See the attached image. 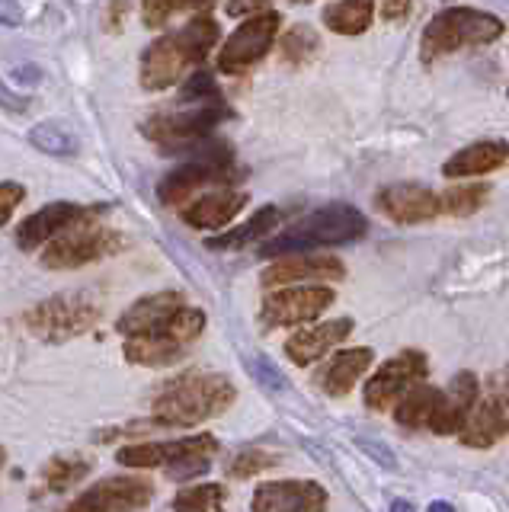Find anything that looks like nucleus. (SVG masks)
<instances>
[{
  "instance_id": "1",
  "label": "nucleus",
  "mask_w": 509,
  "mask_h": 512,
  "mask_svg": "<svg viewBox=\"0 0 509 512\" xmlns=\"http://www.w3.org/2000/svg\"><path fill=\"white\" fill-rule=\"evenodd\" d=\"M218 42V23L212 16H196L183 29L167 32L157 42H151L141 55V71L138 80L145 90H167L180 84L186 71L199 68L209 58V52Z\"/></svg>"
},
{
  "instance_id": "2",
  "label": "nucleus",
  "mask_w": 509,
  "mask_h": 512,
  "mask_svg": "<svg viewBox=\"0 0 509 512\" xmlns=\"http://www.w3.org/2000/svg\"><path fill=\"white\" fill-rule=\"evenodd\" d=\"M234 394V384L225 375H183L157 394L154 420L161 426H196L225 413L234 404Z\"/></svg>"
},
{
  "instance_id": "3",
  "label": "nucleus",
  "mask_w": 509,
  "mask_h": 512,
  "mask_svg": "<svg viewBox=\"0 0 509 512\" xmlns=\"http://www.w3.org/2000/svg\"><path fill=\"white\" fill-rule=\"evenodd\" d=\"M369 228V221L356 212L353 205H327L317 208L308 218L295 221L292 228H285L279 237L266 240L260 247V256H289L301 253L311 247H330V244H349V240H359Z\"/></svg>"
},
{
  "instance_id": "4",
  "label": "nucleus",
  "mask_w": 509,
  "mask_h": 512,
  "mask_svg": "<svg viewBox=\"0 0 509 512\" xmlns=\"http://www.w3.org/2000/svg\"><path fill=\"white\" fill-rule=\"evenodd\" d=\"M503 36V20L493 13L474 10V7H449L436 13L433 20L423 29V42H420V58L426 64H433L461 48H474V45H490Z\"/></svg>"
},
{
  "instance_id": "5",
  "label": "nucleus",
  "mask_w": 509,
  "mask_h": 512,
  "mask_svg": "<svg viewBox=\"0 0 509 512\" xmlns=\"http://www.w3.org/2000/svg\"><path fill=\"white\" fill-rule=\"evenodd\" d=\"M221 119H228V106L218 96H212V100L183 103L180 109L157 112V116L141 125V132L161 144L164 151H183L193 148V141H202Z\"/></svg>"
},
{
  "instance_id": "6",
  "label": "nucleus",
  "mask_w": 509,
  "mask_h": 512,
  "mask_svg": "<svg viewBox=\"0 0 509 512\" xmlns=\"http://www.w3.org/2000/svg\"><path fill=\"white\" fill-rule=\"evenodd\" d=\"M202 330H205V314L196 308H183L173 314L164 327L125 340V359L135 365H148V368L173 365L177 359H183L186 346L193 343Z\"/></svg>"
},
{
  "instance_id": "7",
  "label": "nucleus",
  "mask_w": 509,
  "mask_h": 512,
  "mask_svg": "<svg viewBox=\"0 0 509 512\" xmlns=\"http://www.w3.org/2000/svg\"><path fill=\"white\" fill-rule=\"evenodd\" d=\"M234 176V151L231 144L215 141L199 148L189 160L177 170H170L161 186H157V196H161L164 205H180L183 199L193 196L202 186H218V183H231Z\"/></svg>"
},
{
  "instance_id": "8",
  "label": "nucleus",
  "mask_w": 509,
  "mask_h": 512,
  "mask_svg": "<svg viewBox=\"0 0 509 512\" xmlns=\"http://www.w3.org/2000/svg\"><path fill=\"white\" fill-rule=\"evenodd\" d=\"M100 314H103L100 304L84 292L55 295L49 301L36 304V308L26 314V327L33 330L39 340L65 343V340H71V336L87 333L100 320Z\"/></svg>"
},
{
  "instance_id": "9",
  "label": "nucleus",
  "mask_w": 509,
  "mask_h": 512,
  "mask_svg": "<svg viewBox=\"0 0 509 512\" xmlns=\"http://www.w3.org/2000/svg\"><path fill=\"white\" fill-rule=\"evenodd\" d=\"M282 16L276 10H263L257 16H250L241 26L234 29V36L221 45L218 52V71L221 74H244L247 68H253L269 48H273L276 36H279Z\"/></svg>"
},
{
  "instance_id": "10",
  "label": "nucleus",
  "mask_w": 509,
  "mask_h": 512,
  "mask_svg": "<svg viewBox=\"0 0 509 512\" xmlns=\"http://www.w3.org/2000/svg\"><path fill=\"white\" fill-rule=\"evenodd\" d=\"M122 247V237L109 228H93L90 221H81L77 228L55 237L42 253V266L49 269H77L87 263H97L103 256L116 253Z\"/></svg>"
},
{
  "instance_id": "11",
  "label": "nucleus",
  "mask_w": 509,
  "mask_h": 512,
  "mask_svg": "<svg viewBox=\"0 0 509 512\" xmlns=\"http://www.w3.org/2000/svg\"><path fill=\"white\" fill-rule=\"evenodd\" d=\"M151 496L154 487L148 477H106L61 512H138L151 503Z\"/></svg>"
},
{
  "instance_id": "12",
  "label": "nucleus",
  "mask_w": 509,
  "mask_h": 512,
  "mask_svg": "<svg viewBox=\"0 0 509 512\" xmlns=\"http://www.w3.org/2000/svg\"><path fill=\"white\" fill-rule=\"evenodd\" d=\"M333 304V292L324 285H308V288H276L269 292L260 320L266 327H292V324H308V320L321 317Z\"/></svg>"
},
{
  "instance_id": "13",
  "label": "nucleus",
  "mask_w": 509,
  "mask_h": 512,
  "mask_svg": "<svg viewBox=\"0 0 509 512\" xmlns=\"http://www.w3.org/2000/svg\"><path fill=\"white\" fill-rule=\"evenodd\" d=\"M218 448V439L202 432V436H186L177 442H145V445H125L119 448L116 461L125 468H177L193 458H212Z\"/></svg>"
},
{
  "instance_id": "14",
  "label": "nucleus",
  "mask_w": 509,
  "mask_h": 512,
  "mask_svg": "<svg viewBox=\"0 0 509 512\" xmlns=\"http://www.w3.org/2000/svg\"><path fill=\"white\" fill-rule=\"evenodd\" d=\"M423 375H426V356L417 349H407L404 356L385 362L365 381V404L372 410H388V404L401 400V394L410 391L413 384H420Z\"/></svg>"
},
{
  "instance_id": "15",
  "label": "nucleus",
  "mask_w": 509,
  "mask_h": 512,
  "mask_svg": "<svg viewBox=\"0 0 509 512\" xmlns=\"http://www.w3.org/2000/svg\"><path fill=\"white\" fill-rule=\"evenodd\" d=\"M97 212H100V208H84V205H74V202L42 205L39 212L23 218V224L17 228V244H20V250L45 247V244H52V240L61 237L65 231L77 228L81 221H90Z\"/></svg>"
},
{
  "instance_id": "16",
  "label": "nucleus",
  "mask_w": 509,
  "mask_h": 512,
  "mask_svg": "<svg viewBox=\"0 0 509 512\" xmlns=\"http://www.w3.org/2000/svg\"><path fill=\"white\" fill-rule=\"evenodd\" d=\"M327 490L314 480H269L253 493V512H324Z\"/></svg>"
},
{
  "instance_id": "17",
  "label": "nucleus",
  "mask_w": 509,
  "mask_h": 512,
  "mask_svg": "<svg viewBox=\"0 0 509 512\" xmlns=\"http://www.w3.org/2000/svg\"><path fill=\"white\" fill-rule=\"evenodd\" d=\"M375 208L381 215H388L397 224H420L436 218L442 208H439V196L433 189H426L420 183H394L385 186L375 196Z\"/></svg>"
},
{
  "instance_id": "18",
  "label": "nucleus",
  "mask_w": 509,
  "mask_h": 512,
  "mask_svg": "<svg viewBox=\"0 0 509 512\" xmlns=\"http://www.w3.org/2000/svg\"><path fill=\"white\" fill-rule=\"evenodd\" d=\"M477 404V375L474 372H458L452 378V384L439 394L436 410L429 416V429L436 436H452V432H461L468 413Z\"/></svg>"
},
{
  "instance_id": "19",
  "label": "nucleus",
  "mask_w": 509,
  "mask_h": 512,
  "mask_svg": "<svg viewBox=\"0 0 509 512\" xmlns=\"http://www.w3.org/2000/svg\"><path fill=\"white\" fill-rule=\"evenodd\" d=\"M183 295L180 292H157V295H145L138 298L129 311L119 317V333L125 340H132V336H145L157 327H164L167 320L183 311Z\"/></svg>"
},
{
  "instance_id": "20",
  "label": "nucleus",
  "mask_w": 509,
  "mask_h": 512,
  "mask_svg": "<svg viewBox=\"0 0 509 512\" xmlns=\"http://www.w3.org/2000/svg\"><path fill=\"white\" fill-rule=\"evenodd\" d=\"M343 263L337 256H285L263 272L266 288H289L292 282H311V279H343Z\"/></svg>"
},
{
  "instance_id": "21",
  "label": "nucleus",
  "mask_w": 509,
  "mask_h": 512,
  "mask_svg": "<svg viewBox=\"0 0 509 512\" xmlns=\"http://www.w3.org/2000/svg\"><path fill=\"white\" fill-rule=\"evenodd\" d=\"M244 205H247V192L215 189L199 196L196 202H189L183 208V221L196 231H218V228H225L228 221H234Z\"/></svg>"
},
{
  "instance_id": "22",
  "label": "nucleus",
  "mask_w": 509,
  "mask_h": 512,
  "mask_svg": "<svg viewBox=\"0 0 509 512\" xmlns=\"http://www.w3.org/2000/svg\"><path fill=\"white\" fill-rule=\"evenodd\" d=\"M349 333H353V320H349V317L327 320V324H314V327L298 330L292 340L285 343V352H289V359L295 365H311L337 343H343Z\"/></svg>"
},
{
  "instance_id": "23",
  "label": "nucleus",
  "mask_w": 509,
  "mask_h": 512,
  "mask_svg": "<svg viewBox=\"0 0 509 512\" xmlns=\"http://www.w3.org/2000/svg\"><path fill=\"white\" fill-rule=\"evenodd\" d=\"M509 160V144L506 141H477L465 151H455L442 164V173L449 180H465V176H481L490 170H500Z\"/></svg>"
},
{
  "instance_id": "24",
  "label": "nucleus",
  "mask_w": 509,
  "mask_h": 512,
  "mask_svg": "<svg viewBox=\"0 0 509 512\" xmlns=\"http://www.w3.org/2000/svg\"><path fill=\"white\" fill-rule=\"evenodd\" d=\"M375 359V352L369 346H359V349H343L337 356L330 359V365L321 372V388L330 397H343L353 391V384L369 372V365Z\"/></svg>"
},
{
  "instance_id": "25",
  "label": "nucleus",
  "mask_w": 509,
  "mask_h": 512,
  "mask_svg": "<svg viewBox=\"0 0 509 512\" xmlns=\"http://www.w3.org/2000/svg\"><path fill=\"white\" fill-rule=\"evenodd\" d=\"M506 432H509V423L503 420V413L493 407L487 397H477V404L468 413V420L461 426L458 436L471 448H490V445H497Z\"/></svg>"
},
{
  "instance_id": "26",
  "label": "nucleus",
  "mask_w": 509,
  "mask_h": 512,
  "mask_svg": "<svg viewBox=\"0 0 509 512\" xmlns=\"http://www.w3.org/2000/svg\"><path fill=\"white\" fill-rule=\"evenodd\" d=\"M279 221H282L279 208L276 205H266L250 221H244L241 228L225 231V234H218V237H209V240H205V247H212V250H241L247 244H257V240L273 231Z\"/></svg>"
},
{
  "instance_id": "27",
  "label": "nucleus",
  "mask_w": 509,
  "mask_h": 512,
  "mask_svg": "<svg viewBox=\"0 0 509 512\" xmlns=\"http://www.w3.org/2000/svg\"><path fill=\"white\" fill-rule=\"evenodd\" d=\"M375 20V0H340L324 10V26L340 36H362Z\"/></svg>"
},
{
  "instance_id": "28",
  "label": "nucleus",
  "mask_w": 509,
  "mask_h": 512,
  "mask_svg": "<svg viewBox=\"0 0 509 512\" xmlns=\"http://www.w3.org/2000/svg\"><path fill=\"white\" fill-rule=\"evenodd\" d=\"M436 400H439V391L429 388V384H413L410 391L401 394L394 407V420L407 426V429H417V426H429V416L436 410Z\"/></svg>"
},
{
  "instance_id": "29",
  "label": "nucleus",
  "mask_w": 509,
  "mask_h": 512,
  "mask_svg": "<svg viewBox=\"0 0 509 512\" xmlns=\"http://www.w3.org/2000/svg\"><path fill=\"white\" fill-rule=\"evenodd\" d=\"M90 471V461L81 455H58L49 461V468L42 471V490L39 493H61L74 487L77 480L87 477Z\"/></svg>"
},
{
  "instance_id": "30",
  "label": "nucleus",
  "mask_w": 509,
  "mask_h": 512,
  "mask_svg": "<svg viewBox=\"0 0 509 512\" xmlns=\"http://www.w3.org/2000/svg\"><path fill=\"white\" fill-rule=\"evenodd\" d=\"M26 138L36 151L49 154V157H74L77 154V138L58 122H36L29 128Z\"/></svg>"
},
{
  "instance_id": "31",
  "label": "nucleus",
  "mask_w": 509,
  "mask_h": 512,
  "mask_svg": "<svg viewBox=\"0 0 509 512\" xmlns=\"http://www.w3.org/2000/svg\"><path fill=\"white\" fill-rule=\"evenodd\" d=\"M317 48H321V36H317V29L308 26V23H298L282 36L279 55H282V61H289V64H305V61L314 58Z\"/></svg>"
},
{
  "instance_id": "32",
  "label": "nucleus",
  "mask_w": 509,
  "mask_h": 512,
  "mask_svg": "<svg viewBox=\"0 0 509 512\" xmlns=\"http://www.w3.org/2000/svg\"><path fill=\"white\" fill-rule=\"evenodd\" d=\"M490 199V189L484 183H465V186H452L439 196V208L449 215H474L477 208H484Z\"/></svg>"
},
{
  "instance_id": "33",
  "label": "nucleus",
  "mask_w": 509,
  "mask_h": 512,
  "mask_svg": "<svg viewBox=\"0 0 509 512\" xmlns=\"http://www.w3.org/2000/svg\"><path fill=\"white\" fill-rule=\"evenodd\" d=\"M173 512H225V487L221 484H199L177 493Z\"/></svg>"
},
{
  "instance_id": "34",
  "label": "nucleus",
  "mask_w": 509,
  "mask_h": 512,
  "mask_svg": "<svg viewBox=\"0 0 509 512\" xmlns=\"http://www.w3.org/2000/svg\"><path fill=\"white\" fill-rule=\"evenodd\" d=\"M209 4H215V0H141V20L148 29H161L170 16L183 10H202Z\"/></svg>"
},
{
  "instance_id": "35",
  "label": "nucleus",
  "mask_w": 509,
  "mask_h": 512,
  "mask_svg": "<svg viewBox=\"0 0 509 512\" xmlns=\"http://www.w3.org/2000/svg\"><path fill=\"white\" fill-rule=\"evenodd\" d=\"M279 458L276 455H266V452H257V448H247V452L237 455L231 464H228V474L237 477V480H247V477H257L269 468H276Z\"/></svg>"
},
{
  "instance_id": "36",
  "label": "nucleus",
  "mask_w": 509,
  "mask_h": 512,
  "mask_svg": "<svg viewBox=\"0 0 509 512\" xmlns=\"http://www.w3.org/2000/svg\"><path fill=\"white\" fill-rule=\"evenodd\" d=\"M484 397L503 413V420L509 423V365L487 378V394Z\"/></svg>"
},
{
  "instance_id": "37",
  "label": "nucleus",
  "mask_w": 509,
  "mask_h": 512,
  "mask_svg": "<svg viewBox=\"0 0 509 512\" xmlns=\"http://www.w3.org/2000/svg\"><path fill=\"white\" fill-rule=\"evenodd\" d=\"M250 372H253V378H257L263 388H269V391H285L289 388V381H285V375L279 372V368L269 362L266 356H253L250 359Z\"/></svg>"
},
{
  "instance_id": "38",
  "label": "nucleus",
  "mask_w": 509,
  "mask_h": 512,
  "mask_svg": "<svg viewBox=\"0 0 509 512\" xmlns=\"http://www.w3.org/2000/svg\"><path fill=\"white\" fill-rule=\"evenodd\" d=\"M26 199V189L20 183H0V228L10 221V215L17 212V205Z\"/></svg>"
},
{
  "instance_id": "39",
  "label": "nucleus",
  "mask_w": 509,
  "mask_h": 512,
  "mask_svg": "<svg viewBox=\"0 0 509 512\" xmlns=\"http://www.w3.org/2000/svg\"><path fill=\"white\" fill-rule=\"evenodd\" d=\"M356 445L362 448V452H369L381 468H397V461L391 455V448H385L381 442H372V439H365V436H356Z\"/></svg>"
},
{
  "instance_id": "40",
  "label": "nucleus",
  "mask_w": 509,
  "mask_h": 512,
  "mask_svg": "<svg viewBox=\"0 0 509 512\" xmlns=\"http://www.w3.org/2000/svg\"><path fill=\"white\" fill-rule=\"evenodd\" d=\"M0 109H7V112H26L29 109V100L23 93H17L4 77H0Z\"/></svg>"
},
{
  "instance_id": "41",
  "label": "nucleus",
  "mask_w": 509,
  "mask_h": 512,
  "mask_svg": "<svg viewBox=\"0 0 509 512\" xmlns=\"http://www.w3.org/2000/svg\"><path fill=\"white\" fill-rule=\"evenodd\" d=\"M413 10V0H381V16L385 23H404Z\"/></svg>"
},
{
  "instance_id": "42",
  "label": "nucleus",
  "mask_w": 509,
  "mask_h": 512,
  "mask_svg": "<svg viewBox=\"0 0 509 512\" xmlns=\"http://www.w3.org/2000/svg\"><path fill=\"white\" fill-rule=\"evenodd\" d=\"M129 16V0H109V7H106V29L109 32H119L122 29V20Z\"/></svg>"
},
{
  "instance_id": "43",
  "label": "nucleus",
  "mask_w": 509,
  "mask_h": 512,
  "mask_svg": "<svg viewBox=\"0 0 509 512\" xmlns=\"http://www.w3.org/2000/svg\"><path fill=\"white\" fill-rule=\"evenodd\" d=\"M269 4V0H228V16H257L263 13V7Z\"/></svg>"
},
{
  "instance_id": "44",
  "label": "nucleus",
  "mask_w": 509,
  "mask_h": 512,
  "mask_svg": "<svg viewBox=\"0 0 509 512\" xmlns=\"http://www.w3.org/2000/svg\"><path fill=\"white\" fill-rule=\"evenodd\" d=\"M23 23V7L17 0H0V26H20Z\"/></svg>"
},
{
  "instance_id": "45",
  "label": "nucleus",
  "mask_w": 509,
  "mask_h": 512,
  "mask_svg": "<svg viewBox=\"0 0 509 512\" xmlns=\"http://www.w3.org/2000/svg\"><path fill=\"white\" fill-rule=\"evenodd\" d=\"M388 512H417V509H413V506H410L407 500H394Z\"/></svg>"
},
{
  "instance_id": "46",
  "label": "nucleus",
  "mask_w": 509,
  "mask_h": 512,
  "mask_svg": "<svg viewBox=\"0 0 509 512\" xmlns=\"http://www.w3.org/2000/svg\"><path fill=\"white\" fill-rule=\"evenodd\" d=\"M429 512H455L449 503H442V500H436V503H429Z\"/></svg>"
},
{
  "instance_id": "47",
  "label": "nucleus",
  "mask_w": 509,
  "mask_h": 512,
  "mask_svg": "<svg viewBox=\"0 0 509 512\" xmlns=\"http://www.w3.org/2000/svg\"><path fill=\"white\" fill-rule=\"evenodd\" d=\"M0 468H4V448H0Z\"/></svg>"
},
{
  "instance_id": "48",
  "label": "nucleus",
  "mask_w": 509,
  "mask_h": 512,
  "mask_svg": "<svg viewBox=\"0 0 509 512\" xmlns=\"http://www.w3.org/2000/svg\"><path fill=\"white\" fill-rule=\"evenodd\" d=\"M292 4H311V0H292Z\"/></svg>"
},
{
  "instance_id": "49",
  "label": "nucleus",
  "mask_w": 509,
  "mask_h": 512,
  "mask_svg": "<svg viewBox=\"0 0 509 512\" xmlns=\"http://www.w3.org/2000/svg\"><path fill=\"white\" fill-rule=\"evenodd\" d=\"M506 100H509V87H506Z\"/></svg>"
}]
</instances>
